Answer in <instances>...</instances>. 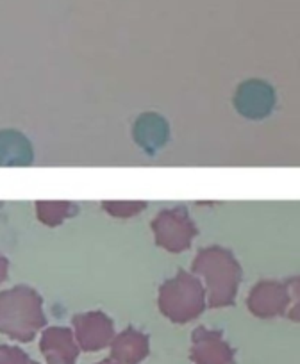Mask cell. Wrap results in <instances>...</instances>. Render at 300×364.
I'll list each match as a JSON object with an SVG mask.
<instances>
[{
  "label": "cell",
  "instance_id": "obj_1",
  "mask_svg": "<svg viewBox=\"0 0 300 364\" xmlns=\"http://www.w3.org/2000/svg\"><path fill=\"white\" fill-rule=\"evenodd\" d=\"M38 307L33 304H0V331L22 341H29L41 325Z\"/></svg>",
  "mask_w": 300,
  "mask_h": 364
},
{
  "label": "cell",
  "instance_id": "obj_2",
  "mask_svg": "<svg viewBox=\"0 0 300 364\" xmlns=\"http://www.w3.org/2000/svg\"><path fill=\"white\" fill-rule=\"evenodd\" d=\"M193 360L197 364H232V352L218 334L198 331L195 334Z\"/></svg>",
  "mask_w": 300,
  "mask_h": 364
},
{
  "label": "cell",
  "instance_id": "obj_3",
  "mask_svg": "<svg viewBox=\"0 0 300 364\" xmlns=\"http://www.w3.org/2000/svg\"><path fill=\"white\" fill-rule=\"evenodd\" d=\"M41 350L48 364H73L77 357V346L72 334L65 328H50L41 339Z\"/></svg>",
  "mask_w": 300,
  "mask_h": 364
},
{
  "label": "cell",
  "instance_id": "obj_4",
  "mask_svg": "<svg viewBox=\"0 0 300 364\" xmlns=\"http://www.w3.org/2000/svg\"><path fill=\"white\" fill-rule=\"evenodd\" d=\"M77 336L82 348L99 350L111 339V323L104 316L92 314L77 320Z\"/></svg>",
  "mask_w": 300,
  "mask_h": 364
},
{
  "label": "cell",
  "instance_id": "obj_5",
  "mask_svg": "<svg viewBox=\"0 0 300 364\" xmlns=\"http://www.w3.org/2000/svg\"><path fill=\"white\" fill-rule=\"evenodd\" d=\"M149 352L145 336L138 332H125L113 345V357L118 364H138Z\"/></svg>",
  "mask_w": 300,
  "mask_h": 364
},
{
  "label": "cell",
  "instance_id": "obj_6",
  "mask_svg": "<svg viewBox=\"0 0 300 364\" xmlns=\"http://www.w3.org/2000/svg\"><path fill=\"white\" fill-rule=\"evenodd\" d=\"M26 353L18 348H9V346H0V364H27Z\"/></svg>",
  "mask_w": 300,
  "mask_h": 364
},
{
  "label": "cell",
  "instance_id": "obj_7",
  "mask_svg": "<svg viewBox=\"0 0 300 364\" xmlns=\"http://www.w3.org/2000/svg\"><path fill=\"white\" fill-rule=\"evenodd\" d=\"M100 364H114V363H113V360H102Z\"/></svg>",
  "mask_w": 300,
  "mask_h": 364
},
{
  "label": "cell",
  "instance_id": "obj_8",
  "mask_svg": "<svg viewBox=\"0 0 300 364\" xmlns=\"http://www.w3.org/2000/svg\"><path fill=\"white\" fill-rule=\"evenodd\" d=\"M27 364H36V363H27Z\"/></svg>",
  "mask_w": 300,
  "mask_h": 364
}]
</instances>
